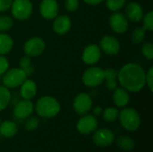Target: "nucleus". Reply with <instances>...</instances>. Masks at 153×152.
Segmentation results:
<instances>
[{
	"label": "nucleus",
	"mask_w": 153,
	"mask_h": 152,
	"mask_svg": "<svg viewBox=\"0 0 153 152\" xmlns=\"http://www.w3.org/2000/svg\"><path fill=\"white\" fill-rule=\"evenodd\" d=\"M146 73L142 66L130 63L125 65L117 73V79L121 86L127 91L138 92L146 84Z\"/></svg>",
	"instance_id": "nucleus-1"
},
{
	"label": "nucleus",
	"mask_w": 153,
	"mask_h": 152,
	"mask_svg": "<svg viewBox=\"0 0 153 152\" xmlns=\"http://www.w3.org/2000/svg\"><path fill=\"white\" fill-rule=\"evenodd\" d=\"M35 110L39 116L50 118L56 116L60 112V104L55 98L44 96L37 101Z\"/></svg>",
	"instance_id": "nucleus-2"
},
{
	"label": "nucleus",
	"mask_w": 153,
	"mask_h": 152,
	"mask_svg": "<svg viewBox=\"0 0 153 152\" xmlns=\"http://www.w3.org/2000/svg\"><path fill=\"white\" fill-rule=\"evenodd\" d=\"M122 126L130 132H134L141 125V117L139 113L132 108H124L118 115Z\"/></svg>",
	"instance_id": "nucleus-3"
},
{
	"label": "nucleus",
	"mask_w": 153,
	"mask_h": 152,
	"mask_svg": "<svg viewBox=\"0 0 153 152\" xmlns=\"http://www.w3.org/2000/svg\"><path fill=\"white\" fill-rule=\"evenodd\" d=\"M28 75L25 71L22 68H12L8 69L3 76V84L7 89H15L20 87L26 80Z\"/></svg>",
	"instance_id": "nucleus-4"
},
{
	"label": "nucleus",
	"mask_w": 153,
	"mask_h": 152,
	"mask_svg": "<svg viewBox=\"0 0 153 152\" xmlns=\"http://www.w3.org/2000/svg\"><path fill=\"white\" fill-rule=\"evenodd\" d=\"M33 5L30 0H14L11 5L12 15L19 20H27L32 13Z\"/></svg>",
	"instance_id": "nucleus-5"
},
{
	"label": "nucleus",
	"mask_w": 153,
	"mask_h": 152,
	"mask_svg": "<svg viewBox=\"0 0 153 152\" xmlns=\"http://www.w3.org/2000/svg\"><path fill=\"white\" fill-rule=\"evenodd\" d=\"M105 80V72L100 67L92 66L88 68L82 75V82L87 87H97Z\"/></svg>",
	"instance_id": "nucleus-6"
},
{
	"label": "nucleus",
	"mask_w": 153,
	"mask_h": 152,
	"mask_svg": "<svg viewBox=\"0 0 153 152\" xmlns=\"http://www.w3.org/2000/svg\"><path fill=\"white\" fill-rule=\"evenodd\" d=\"M45 48H46L45 41L39 37H33L28 39L23 46L24 53L30 57H35L41 55L45 50Z\"/></svg>",
	"instance_id": "nucleus-7"
},
{
	"label": "nucleus",
	"mask_w": 153,
	"mask_h": 152,
	"mask_svg": "<svg viewBox=\"0 0 153 152\" xmlns=\"http://www.w3.org/2000/svg\"><path fill=\"white\" fill-rule=\"evenodd\" d=\"M92 107V100L88 93L82 92L76 96L74 100V109L79 115L87 114Z\"/></svg>",
	"instance_id": "nucleus-8"
},
{
	"label": "nucleus",
	"mask_w": 153,
	"mask_h": 152,
	"mask_svg": "<svg viewBox=\"0 0 153 152\" xmlns=\"http://www.w3.org/2000/svg\"><path fill=\"white\" fill-rule=\"evenodd\" d=\"M109 25L115 32L122 34L128 29V21L124 13L116 11L109 18Z\"/></svg>",
	"instance_id": "nucleus-9"
},
{
	"label": "nucleus",
	"mask_w": 153,
	"mask_h": 152,
	"mask_svg": "<svg viewBox=\"0 0 153 152\" xmlns=\"http://www.w3.org/2000/svg\"><path fill=\"white\" fill-rule=\"evenodd\" d=\"M100 49L107 55L115 56L120 51V43L118 39L111 35H106L100 39Z\"/></svg>",
	"instance_id": "nucleus-10"
},
{
	"label": "nucleus",
	"mask_w": 153,
	"mask_h": 152,
	"mask_svg": "<svg viewBox=\"0 0 153 152\" xmlns=\"http://www.w3.org/2000/svg\"><path fill=\"white\" fill-rule=\"evenodd\" d=\"M98 127V121L92 115H86L82 116L76 125L77 131L82 134H90Z\"/></svg>",
	"instance_id": "nucleus-11"
},
{
	"label": "nucleus",
	"mask_w": 153,
	"mask_h": 152,
	"mask_svg": "<svg viewBox=\"0 0 153 152\" xmlns=\"http://www.w3.org/2000/svg\"><path fill=\"white\" fill-rule=\"evenodd\" d=\"M93 142L100 147H107L112 144L115 141V135L109 129H100L96 131L92 136Z\"/></svg>",
	"instance_id": "nucleus-12"
},
{
	"label": "nucleus",
	"mask_w": 153,
	"mask_h": 152,
	"mask_svg": "<svg viewBox=\"0 0 153 152\" xmlns=\"http://www.w3.org/2000/svg\"><path fill=\"white\" fill-rule=\"evenodd\" d=\"M58 4L56 0H42L39 11L42 17L46 20H52L58 15Z\"/></svg>",
	"instance_id": "nucleus-13"
},
{
	"label": "nucleus",
	"mask_w": 153,
	"mask_h": 152,
	"mask_svg": "<svg viewBox=\"0 0 153 152\" xmlns=\"http://www.w3.org/2000/svg\"><path fill=\"white\" fill-rule=\"evenodd\" d=\"M101 57V49L99 46L91 44L87 46L82 55V60L86 65H95Z\"/></svg>",
	"instance_id": "nucleus-14"
},
{
	"label": "nucleus",
	"mask_w": 153,
	"mask_h": 152,
	"mask_svg": "<svg viewBox=\"0 0 153 152\" xmlns=\"http://www.w3.org/2000/svg\"><path fill=\"white\" fill-rule=\"evenodd\" d=\"M34 110V105L30 99L20 100L14 107L13 114L19 119H25L30 116Z\"/></svg>",
	"instance_id": "nucleus-15"
},
{
	"label": "nucleus",
	"mask_w": 153,
	"mask_h": 152,
	"mask_svg": "<svg viewBox=\"0 0 153 152\" xmlns=\"http://www.w3.org/2000/svg\"><path fill=\"white\" fill-rule=\"evenodd\" d=\"M126 16L133 22H139L143 20V10L136 2H130L126 7Z\"/></svg>",
	"instance_id": "nucleus-16"
},
{
	"label": "nucleus",
	"mask_w": 153,
	"mask_h": 152,
	"mask_svg": "<svg viewBox=\"0 0 153 152\" xmlns=\"http://www.w3.org/2000/svg\"><path fill=\"white\" fill-rule=\"evenodd\" d=\"M72 26L70 18L67 15L56 16L53 22V30L56 33L59 35H64L67 33Z\"/></svg>",
	"instance_id": "nucleus-17"
},
{
	"label": "nucleus",
	"mask_w": 153,
	"mask_h": 152,
	"mask_svg": "<svg viewBox=\"0 0 153 152\" xmlns=\"http://www.w3.org/2000/svg\"><path fill=\"white\" fill-rule=\"evenodd\" d=\"M21 97L23 99H31L37 94V85L32 80L27 79L22 85L20 89Z\"/></svg>",
	"instance_id": "nucleus-18"
},
{
	"label": "nucleus",
	"mask_w": 153,
	"mask_h": 152,
	"mask_svg": "<svg viewBox=\"0 0 153 152\" xmlns=\"http://www.w3.org/2000/svg\"><path fill=\"white\" fill-rule=\"evenodd\" d=\"M114 90L113 100L115 105L118 108L126 107L130 101V95L128 91L124 88H117Z\"/></svg>",
	"instance_id": "nucleus-19"
},
{
	"label": "nucleus",
	"mask_w": 153,
	"mask_h": 152,
	"mask_svg": "<svg viewBox=\"0 0 153 152\" xmlns=\"http://www.w3.org/2000/svg\"><path fill=\"white\" fill-rule=\"evenodd\" d=\"M18 132L17 125L14 122L6 120L3 123H0V133L5 138L13 137Z\"/></svg>",
	"instance_id": "nucleus-20"
},
{
	"label": "nucleus",
	"mask_w": 153,
	"mask_h": 152,
	"mask_svg": "<svg viewBox=\"0 0 153 152\" xmlns=\"http://www.w3.org/2000/svg\"><path fill=\"white\" fill-rule=\"evenodd\" d=\"M105 72V80H106V84L107 88L109 90H114L117 89V71L114 68H108L104 70Z\"/></svg>",
	"instance_id": "nucleus-21"
},
{
	"label": "nucleus",
	"mask_w": 153,
	"mask_h": 152,
	"mask_svg": "<svg viewBox=\"0 0 153 152\" xmlns=\"http://www.w3.org/2000/svg\"><path fill=\"white\" fill-rule=\"evenodd\" d=\"M13 46V39L4 33L0 32V56H4L7 53H9Z\"/></svg>",
	"instance_id": "nucleus-22"
},
{
	"label": "nucleus",
	"mask_w": 153,
	"mask_h": 152,
	"mask_svg": "<svg viewBox=\"0 0 153 152\" xmlns=\"http://www.w3.org/2000/svg\"><path fill=\"white\" fill-rule=\"evenodd\" d=\"M117 145L119 146V148L126 151H133L135 146L134 140L131 137L126 136V135H122V136L118 137L117 140Z\"/></svg>",
	"instance_id": "nucleus-23"
},
{
	"label": "nucleus",
	"mask_w": 153,
	"mask_h": 152,
	"mask_svg": "<svg viewBox=\"0 0 153 152\" xmlns=\"http://www.w3.org/2000/svg\"><path fill=\"white\" fill-rule=\"evenodd\" d=\"M11 93L9 89L4 86H0V111L4 110L10 103Z\"/></svg>",
	"instance_id": "nucleus-24"
},
{
	"label": "nucleus",
	"mask_w": 153,
	"mask_h": 152,
	"mask_svg": "<svg viewBox=\"0 0 153 152\" xmlns=\"http://www.w3.org/2000/svg\"><path fill=\"white\" fill-rule=\"evenodd\" d=\"M103 112V118L106 122L111 123L116 121L119 115V111L117 108H108Z\"/></svg>",
	"instance_id": "nucleus-25"
},
{
	"label": "nucleus",
	"mask_w": 153,
	"mask_h": 152,
	"mask_svg": "<svg viewBox=\"0 0 153 152\" xmlns=\"http://www.w3.org/2000/svg\"><path fill=\"white\" fill-rule=\"evenodd\" d=\"M144 37H145V30L143 27H138L133 31L131 39L134 44H140L144 40Z\"/></svg>",
	"instance_id": "nucleus-26"
},
{
	"label": "nucleus",
	"mask_w": 153,
	"mask_h": 152,
	"mask_svg": "<svg viewBox=\"0 0 153 152\" xmlns=\"http://www.w3.org/2000/svg\"><path fill=\"white\" fill-rule=\"evenodd\" d=\"M13 24V19L8 15L0 16V32H4L9 30Z\"/></svg>",
	"instance_id": "nucleus-27"
},
{
	"label": "nucleus",
	"mask_w": 153,
	"mask_h": 152,
	"mask_svg": "<svg viewBox=\"0 0 153 152\" xmlns=\"http://www.w3.org/2000/svg\"><path fill=\"white\" fill-rule=\"evenodd\" d=\"M126 0H107L106 4L109 10L116 12L123 8V6L126 4Z\"/></svg>",
	"instance_id": "nucleus-28"
},
{
	"label": "nucleus",
	"mask_w": 153,
	"mask_h": 152,
	"mask_svg": "<svg viewBox=\"0 0 153 152\" xmlns=\"http://www.w3.org/2000/svg\"><path fill=\"white\" fill-rule=\"evenodd\" d=\"M143 28L144 30H153V12L150 11L149 13H147L145 15H143Z\"/></svg>",
	"instance_id": "nucleus-29"
},
{
	"label": "nucleus",
	"mask_w": 153,
	"mask_h": 152,
	"mask_svg": "<svg viewBox=\"0 0 153 152\" xmlns=\"http://www.w3.org/2000/svg\"><path fill=\"white\" fill-rule=\"evenodd\" d=\"M39 125V120L36 116H31L28 117L26 123H25V129L27 131H34L38 128Z\"/></svg>",
	"instance_id": "nucleus-30"
},
{
	"label": "nucleus",
	"mask_w": 153,
	"mask_h": 152,
	"mask_svg": "<svg viewBox=\"0 0 153 152\" xmlns=\"http://www.w3.org/2000/svg\"><path fill=\"white\" fill-rule=\"evenodd\" d=\"M143 55L149 60L153 58V46L152 42H145L142 47Z\"/></svg>",
	"instance_id": "nucleus-31"
},
{
	"label": "nucleus",
	"mask_w": 153,
	"mask_h": 152,
	"mask_svg": "<svg viewBox=\"0 0 153 152\" xmlns=\"http://www.w3.org/2000/svg\"><path fill=\"white\" fill-rule=\"evenodd\" d=\"M65 6L67 11L74 12L79 7V0H65Z\"/></svg>",
	"instance_id": "nucleus-32"
},
{
	"label": "nucleus",
	"mask_w": 153,
	"mask_h": 152,
	"mask_svg": "<svg viewBox=\"0 0 153 152\" xmlns=\"http://www.w3.org/2000/svg\"><path fill=\"white\" fill-rule=\"evenodd\" d=\"M9 68V62L4 56H0V76H2Z\"/></svg>",
	"instance_id": "nucleus-33"
},
{
	"label": "nucleus",
	"mask_w": 153,
	"mask_h": 152,
	"mask_svg": "<svg viewBox=\"0 0 153 152\" xmlns=\"http://www.w3.org/2000/svg\"><path fill=\"white\" fill-rule=\"evenodd\" d=\"M145 80H146V84L148 85L149 89L151 91H152V86H153V68L151 67L149 69V71L147 72L146 73V76H145Z\"/></svg>",
	"instance_id": "nucleus-34"
},
{
	"label": "nucleus",
	"mask_w": 153,
	"mask_h": 152,
	"mask_svg": "<svg viewBox=\"0 0 153 152\" xmlns=\"http://www.w3.org/2000/svg\"><path fill=\"white\" fill-rule=\"evenodd\" d=\"M13 0H0V12H5L11 8Z\"/></svg>",
	"instance_id": "nucleus-35"
},
{
	"label": "nucleus",
	"mask_w": 153,
	"mask_h": 152,
	"mask_svg": "<svg viewBox=\"0 0 153 152\" xmlns=\"http://www.w3.org/2000/svg\"><path fill=\"white\" fill-rule=\"evenodd\" d=\"M19 65H20V68L22 69H26L27 67H29L30 65V56H22L21 59H20V62H19Z\"/></svg>",
	"instance_id": "nucleus-36"
},
{
	"label": "nucleus",
	"mask_w": 153,
	"mask_h": 152,
	"mask_svg": "<svg viewBox=\"0 0 153 152\" xmlns=\"http://www.w3.org/2000/svg\"><path fill=\"white\" fill-rule=\"evenodd\" d=\"M86 4H91V5H96V4H100L103 0H83Z\"/></svg>",
	"instance_id": "nucleus-37"
},
{
	"label": "nucleus",
	"mask_w": 153,
	"mask_h": 152,
	"mask_svg": "<svg viewBox=\"0 0 153 152\" xmlns=\"http://www.w3.org/2000/svg\"><path fill=\"white\" fill-rule=\"evenodd\" d=\"M101 113H102V108H101L100 107H96V108H94V109H93V114H94L95 116H100Z\"/></svg>",
	"instance_id": "nucleus-38"
},
{
	"label": "nucleus",
	"mask_w": 153,
	"mask_h": 152,
	"mask_svg": "<svg viewBox=\"0 0 153 152\" xmlns=\"http://www.w3.org/2000/svg\"><path fill=\"white\" fill-rule=\"evenodd\" d=\"M0 123H1V120H0Z\"/></svg>",
	"instance_id": "nucleus-39"
}]
</instances>
